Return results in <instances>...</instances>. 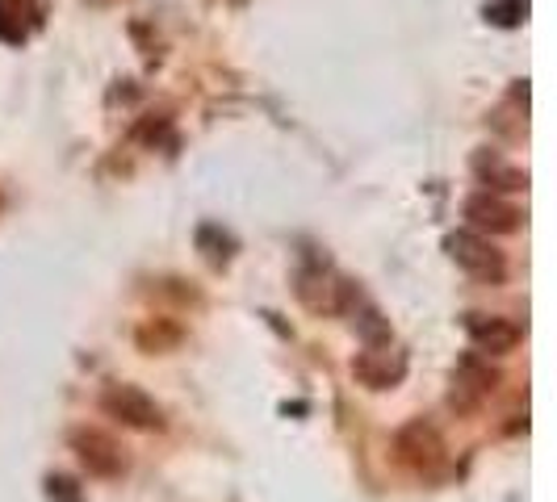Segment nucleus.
<instances>
[{"mask_svg": "<svg viewBox=\"0 0 557 502\" xmlns=\"http://www.w3.org/2000/svg\"><path fill=\"white\" fill-rule=\"evenodd\" d=\"M448 255L457 260V268H466V273L478 280L499 285V280L507 277V260H503V251L495 248L491 239L474 235V230H457V235H448Z\"/></svg>", "mask_w": 557, "mask_h": 502, "instance_id": "f257e3e1", "label": "nucleus"}, {"mask_svg": "<svg viewBox=\"0 0 557 502\" xmlns=\"http://www.w3.org/2000/svg\"><path fill=\"white\" fill-rule=\"evenodd\" d=\"M101 406H106V415H113L117 423H126V427H139V431H151V427L164 423L160 406L139 386H110L106 398H101Z\"/></svg>", "mask_w": 557, "mask_h": 502, "instance_id": "f03ea898", "label": "nucleus"}, {"mask_svg": "<svg viewBox=\"0 0 557 502\" xmlns=\"http://www.w3.org/2000/svg\"><path fill=\"white\" fill-rule=\"evenodd\" d=\"M491 381H495V373L478 356H466V361L457 364V373H453V406H461V411L478 406L491 393Z\"/></svg>", "mask_w": 557, "mask_h": 502, "instance_id": "7ed1b4c3", "label": "nucleus"}, {"mask_svg": "<svg viewBox=\"0 0 557 502\" xmlns=\"http://www.w3.org/2000/svg\"><path fill=\"white\" fill-rule=\"evenodd\" d=\"M466 331L478 343V352H511L520 343V331L507 318H495V314H470Z\"/></svg>", "mask_w": 557, "mask_h": 502, "instance_id": "20e7f679", "label": "nucleus"}, {"mask_svg": "<svg viewBox=\"0 0 557 502\" xmlns=\"http://www.w3.org/2000/svg\"><path fill=\"white\" fill-rule=\"evenodd\" d=\"M466 218L478 226V230H495V235H507L520 226V210H511L499 197H474L466 205Z\"/></svg>", "mask_w": 557, "mask_h": 502, "instance_id": "39448f33", "label": "nucleus"}, {"mask_svg": "<svg viewBox=\"0 0 557 502\" xmlns=\"http://www.w3.org/2000/svg\"><path fill=\"white\" fill-rule=\"evenodd\" d=\"M76 448H81V461L88 465V474L113 477L117 469H122L117 448H113V440L110 436H101V431H76Z\"/></svg>", "mask_w": 557, "mask_h": 502, "instance_id": "423d86ee", "label": "nucleus"}, {"mask_svg": "<svg viewBox=\"0 0 557 502\" xmlns=\"http://www.w3.org/2000/svg\"><path fill=\"white\" fill-rule=\"evenodd\" d=\"M51 499L59 502H76V486L67 477H51Z\"/></svg>", "mask_w": 557, "mask_h": 502, "instance_id": "0eeeda50", "label": "nucleus"}]
</instances>
